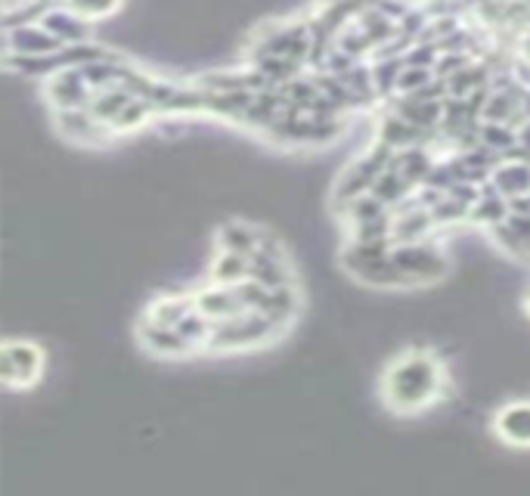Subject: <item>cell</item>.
Instances as JSON below:
<instances>
[{
	"mask_svg": "<svg viewBox=\"0 0 530 496\" xmlns=\"http://www.w3.org/2000/svg\"><path fill=\"white\" fill-rule=\"evenodd\" d=\"M391 261L394 267L410 279V286H428L434 279H441L450 270V261L444 248H438L428 239L419 242H394L391 245Z\"/></svg>",
	"mask_w": 530,
	"mask_h": 496,
	"instance_id": "obj_2",
	"label": "cell"
},
{
	"mask_svg": "<svg viewBox=\"0 0 530 496\" xmlns=\"http://www.w3.org/2000/svg\"><path fill=\"white\" fill-rule=\"evenodd\" d=\"M38 25L47 31V35H53L62 47H66V44H84V41L90 38L87 19L78 16V13H72L69 7H50V10L38 19Z\"/></svg>",
	"mask_w": 530,
	"mask_h": 496,
	"instance_id": "obj_7",
	"label": "cell"
},
{
	"mask_svg": "<svg viewBox=\"0 0 530 496\" xmlns=\"http://www.w3.org/2000/svg\"><path fill=\"white\" fill-rule=\"evenodd\" d=\"M44 369V351L35 341H10L0 348V385L4 388H25L38 382Z\"/></svg>",
	"mask_w": 530,
	"mask_h": 496,
	"instance_id": "obj_3",
	"label": "cell"
},
{
	"mask_svg": "<svg viewBox=\"0 0 530 496\" xmlns=\"http://www.w3.org/2000/svg\"><path fill=\"white\" fill-rule=\"evenodd\" d=\"M152 115H155L152 103H149L146 97H134L128 106H124V109L109 121V128H112L115 137H121V134H137V131L146 128Z\"/></svg>",
	"mask_w": 530,
	"mask_h": 496,
	"instance_id": "obj_13",
	"label": "cell"
},
{
	"mask_svg": "<svg viewBox=\"0 0 530 496\" xmlns=\"http://www.w3.org/2000/svg\"><path fill=\"white\" fill-rule=\"evenodd\" d=\"M44 97L53 106V112L62 109H84L90 100V87L81 75V69H59L47 78Z\"/></svg>",
	"mask_w": 530,
	"mask_h": 496,
	"instance_id": "obj_5",
	"label": "cell"
},
{
	"mask_svg": "<svg viewBox=\"0 0 530 496\" xmlns=\"http://www.w3.org/2000/svg\"><path fill=\"white\" fill-rule=\"evenodd\" d=\"M62 44L47 35V31L38 22H22V25H10V50L19 56H44L59 50Z\"/></svg>",
	"mask_w": 530,
	"mask_h": 496,
	"instance_id": "obj_9",
	"label": "cell"
},
{
	"mask_svg": "<svg viewBox=\"0 0 530 496\" xmlns=\"http://www.w3.org/2000/svg\"><path fill=\"white\" fill-rule=\"evenodd\" d=\"M444 385H447V376H444L438 354L403 351L385 369L382 397L394 413L410 416V413H422L434 407V403L444 397Z\"/></svg>",
	"mask_w": 530,
	"mask_h": 496,
	"instance_id": "obj_1",
	"label": "cell"
},
{
	"mask_svg": "<svg viewBox=\"0 0 530 496\" xmlns=\"http://www.w3.org/2000/svg\"><path fill=\"white\" fill-rule=\"evenodd\" d=\"M434 81V72L428 66H407L403 62V69L397 75V87H394V97H403V93H419Z\"/></svg>",
	"mask_w": 530,
	"mask_h": 496,
	"instance_id": "obj_16",
	"label": "cell"
},
{
	"mask_svg": "<svg viewBox=\"0 0 530 496\" xmlns=\"http://www.w3.org/2000/svg\"><path fill=\"white\" fill-rule=\"evenodd\" d=\"M66 7L90 22V19H106V16H112V13L121 7V0H66Z\"/></svg>",
	"mask_w": 530,
	"mask_h": 496,
	"instance_id": "obj_17",
	"label": "cell"
},
{
	"mask_svg": "<svg viewBox=\"0 0 530 496\" xmlns=\"http://www.w3.org/2000/svg\"><path fill=\"white\" fill-rule=\"evenodd\" d=\"M137 97V93H131L128 87H124L121 81L118 84H112V87H103V90H93L90 93V100H87V112L97 118V121H103V124H109L124 106H128L131 100Z\"/></svg>",
	"mask_w": 530,
	"mask_h": 496,
	"instance_id": "obj_10",
	"label": "cell"
},
{
	"mask_svg": "<svg viewBox=\"0 0 530 496\" xmlns=\"http://www.w3.org/2000/svg\"><path fill=\"white\" fill-rule=\"evenodd\" d=\"M56 128L78 146H106L115 134L109 124L97 121L87 109H62L56 112Z\"/></svg>",
	"mask_w": 530,
	"mask_h": 496,
	"instance_id": "obj_4",
	"label": "cell"
},
{
	"mask_svg": "<svg viewBox=\"0 0 530 496\" xmlns=\"http://www.w3.org/2000/svg\"><path fill=\"white\" fill-rule=\"evenodd\" d=\"M258 239H261V230L245 224V221H227L221 230H217V245H221L224 252H236V255H245V258L255 255Z\"/></svg>",
	"mask_w": 530,
	"mask_h": 496,
	"instance_id": "obj_11",
	"label": "cell"
},
{
	"mask_svg": "<svg viewBox=\"0 0 530 496\" xmlns=\"http://www.w3.org/2000/svg\"><path fill=\"white\" fill-rule=\"evenodd\" d=\"M193 307L199 310L202 317H208L211 323L227 320V317H236V314H242V310H245L233 286H217V283H214L211 289L199 292V295L193 298Z\"/></svg>",
	"mask_w": 530,
	"mask_h": 496,
	"instance_id": "obj_8",
	"label": "cell"
},
{
	"mask_svg": "<svg viewBox=\"0 0 530 496\" xmlns=\"http://www.w3.org/2000/svg\"><path fill=\"white\" fill-rule=\"evenodd\" d=\"M193 310V298H159L149 307V323L155 326H174Z\"/></svg>",
	"mask_w": 530,
	"mask_h": 496,
	"instance_id": "obj_15",
	"label": "cell"
},
{
	"mask_svg": "<svg viewBox=\"0 0 530 496\" xmlns=\"http://www.w3.org/2000/svg\"><path fill=\"white\" fill-rule=\"evenodd\" d=\"M493 431L506 447L530 450V400H512L493 416Z\"/></svg>",
	"mask_w": 530,
	"mask_h": 496,
	"instance_id": "obj_6",
	"label": "cell"
},
{
	"mask_svg": "<svg viewBox=\"0 0 530 496\" xmlns=\"http://www.w3.org/2000/svg\"><path fill=\"white\" fill-rule=\"evenodd\" d=\"M143 341L149 345V351H155V354H168V357H180V354H186V351H193V345L186 341L174 326H155V323H149V329L143 326Z\"/></svg>",
	"mask_w": 530,
	"mask_h": 496,
	"instance_id": "obj_12",
	"label": "cell"
},
{
	"mask_svg": "<svg viewBox=\"0 0 530 496\" xmlns=\"http://www.w3.org/2000/svg\"><path fill=\"white\" fill-rule=\"evenodd\" d=\"M211 279L217 286H239L242 279H248V258L221 248L211 261Z\"/></svg>",
	"mask_w": 530,
	"mask_h": 496,
	"instance_id": "obj_14",
	"label": "cell"
}]
</instances>
